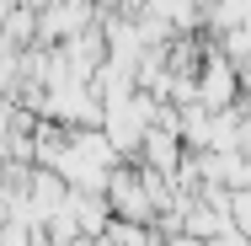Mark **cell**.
Instances as JSON below:
<instances>
[{
  "mask_svg": "<svg viewBox=\"0 0 251 246\" xmlns=\"http://www.w3.org/2000/svg\"><path fill=\"white\" fill-rule=\"evenodd\" d=\"M155 112H160V97H155V91H134V97L112 102V107L101 112V129H107V139L118 145V155H139L145 134L155 129Z\"/></svg>",
  "mask_w": 251,
  "mask_h": 246,
  "instance_id": "6da1fadb",
  "label": "cell"
},
{
  "mask_svg": "<svg viewBox=\"0 0 251 246\" xmlns=\"http://www.w3.org/2000/svg\"><path fill=\"white\" fill-rule=\"evenodd\" d=\"M107 209L112 219H128V225H155V198L145 188V171L139 166H118L107 177Z\"/></svg>",
  "mask_w": 251,
  "mask_h": 246,
  "instance_id": "7a4b0ae2",
  "label": "cell"
},
{
  "mask_svg": "<svg viewBox=\"0 0 251 246\" xmlns=\"http://www.w3.org/2000/svg\"><path fill=\"white\" fill-rule=\"evenodd\" d=\"M97 27V0H43L38 5V43H64Z\"/></svg>",
  "mask_w": 251,
  "mask_h": 246,
  "instance_id": "3957f363",
  "label": "cell"
},
{
  "mask_svg": "<svg viewBox=\"0 0 251 246\" xmlns=\"http://www.w3.org/2000/svg\"><path fill=\"white\" fill-rule=\"evenodd\" d=\"M235 102H241V70L219 49H208L203 54V70H198V107L225 112V107H235Z\"/></svg>",
  "mask_w": 251,
  "mask_h": 246,
  "instance_id": "277c9868",
  "label": "cell"
},
{
  "mask_svg": "<svg viewBox=\"0 0 251 246\" xmlns=\"http://www.w3.org/2000/svg\"><path fill=\"white\" fill-rule=\"evenodd\" d=\"M182 155H187V145H182V134L176 129H160L155 123L150 134H145V145H139V166H150V171H160V177H176V166H182Z\"/></svg>",
  "mask_w": 251,
  "mask_h": 246,
  "instance_id": "5b68a950",
  "label": "cell"
},
{
  "mask_svg": "<svg viewBox=\"0 0 251 246\" xmlns=\"http://www.w3.org/2000/svg\"><path fill=\"white\" fill-rule=\"evenodd\" d=\"M214 32H235V27H251V0H208V16Z\"/></svg>",
  "mask_w": 251,
  "mask_h": 246,
  "instance_id": "8992f818",
  "label": "cell"
},
{
  "mask_svg": "<svg viewBox=\"0 0 251 246\" xmlns=\"http://www.w3.org/2000/svg\"><path fill=\"white\" fill-rule=\"evenodd\" d=\"M101 246H160V241H155V230H150V225L112 219V225H107V236H101Z\"/></svg>",
  "mask_w": 251,
  "mask_h": 246,
  "instance_id": "52a82bcc",
  "label": "cell"
},
{
  "mask_svg": "<svg viewBox=\"0 0 251 246\" xmlns=\"http://www.w3.org/2000/svg\"><path fill=\"white\" fill-rule=\"evenodd\" d=\"M230 219H235V230H246V236H251V182L230 193Z\"/></svg>",
  "mask_w": 251,
  "mask_h": 246,
  "instance_id": "ba28073f",
  "label": "cell"
},
{
  "mask_svg": "<svg viewBox=\"0 0 251 246\" xmlns=\"http://www.w3.org/2000/svg\"><path fill=\"white\" fill-rule=\"evenodd\" d=\"M97 11H118V16H134V11H145V0H97Z\"/></svg>",
  "mask_w": 251,
  "mask_h": 246,
  "instance_id": "9c48e42d",
  "label": "cell"
}]
</instances>
